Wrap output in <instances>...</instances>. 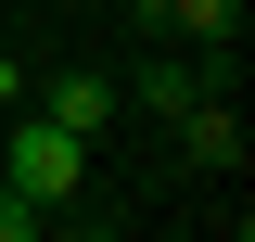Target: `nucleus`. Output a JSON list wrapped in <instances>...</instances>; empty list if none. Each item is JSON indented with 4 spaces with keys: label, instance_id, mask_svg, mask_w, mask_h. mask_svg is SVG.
<instances>
[{
    "label": "nucleus",
    "instance_id": "20e7f679",
    "mask_svg": "<svg viewBox=\"0 0 255 242\" xmlns=\"http://www.w3.org/2000/svg\"><path fill=\"white\" fill-rule=\"evenodd\" d=\"M166 38L179 51H230L243 38V0H166Z\"/></svg>",
    "mask_w": 255,
    "mask_h": 242
},
{
    "label": "nucleus",
    "instance_id": "7ed1b4c3",
    "mask_svg": "<svg viewBox=\"0 0 255 242\" xmlns=\"http://www.w3.org/2000/svg\"><path fill=\"white\" fill-rule=\"evenodd\" d=\"M179 153H191V166H243V102H230V90H204V102L179 115Z\"/></svg>",
    "mask_w": 255,
    "mask_h": 242
},
{
    "label": "nucleus",
    "instance_id": "39448f33",
    "mask_svg": "<svg viewBox=\"0 0 255 242\" xmlns=\"http://www.w3.org/2000/svg\"><path fill=\"white\" fill-rule=\"evenodd\" d=\"M0 242H38V204H13V191H0Z\"/></svg>",
    "mask_w": 255,
    "mask_h": 242
},
{
    "label": "nucleus",
    "instance_id": "f03ea898",
    "mask_svg": "<svg viewBox=\"0 0 255 242\" xmlns=\"http://www.w3.org/2000/svg\"><path fill=\"white\" fill-rule=\"evenodd\" d=\"M38 115H51L64 140H102V127L128 115V90L102 77V64H51V77H38Z\"/></svg>",
    "mask_w": 255,
    "mask_h": 242
},
{
    "label": "nucleus",
    "instance_id": "6e6552de",
    "mask_svg": "<svg viewBox=\"0 0 255 242\" xmlns=\"http://www.w3.org/2000/svg\"><path fill=\"white\" fill-rule=\"evenodd\" d=\"M0 51H13V26H0Z\"/></svg>",
    "mask_w": 255,
    "mask_h": 242
},
{
    "label": "nucleus",
    "instance_id": "f257e3e1",
    "mask_svg": "<svg viewBox=\"0 0 255 242\" xmlns=\"http://www.w3.org/2000/svg\"><path fill=\"white\" fill-rule=\"evenodd\" d=\"M0 191L38 204V217H64L77 191H90V140H64L51 115H26V127H13V153H0Z\"/></svg>",
    "mask_w": 255,
    "mask_h": 242
},
{
    "label": "nucleus",
    "instance_id": "0eeeda50",
    "mask_svg": "<svg viewBox=\"0 0 255 242\" xmlns=\"http://www.w3.org/2000/svg\"><path fill=\"white\" fill-rule=\"evenodd\" d=\"M77 242H128V230H77Z\"/></svg>",
    "mask_w": 255,
    "mask_h": 242
},
{
    "label": "nucleus",
    "instance_id": "423d86ee",
    "mask_svg": "<svg viewBox=\"0 0 255 242\" xmlns=\"http://www.w3.org/2000/svg\"><path fill=\"white\" fill-rule=\"evenodd\" d=\"M128 26H140V38H166V0H128Z\"/></svg>",
    "mask_w": 255,
    "mask_h": 242
}]
</instances>
